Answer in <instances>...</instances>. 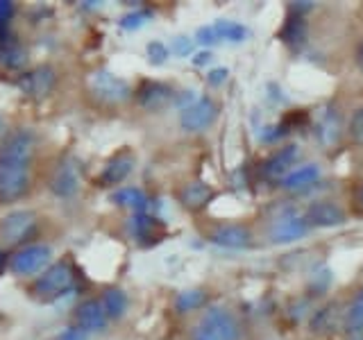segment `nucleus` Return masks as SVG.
Masks as SVG:
<instances>
[{"label":"nucleus","instance_id":"f257e3e1","mask_svg":"<svg viewBox=\"0 0 363 340\" xmlns=\"http://www.w3.org/2000/svg\"><path fill=\"white\" fill-rule=\"evenodd\" d=\"M34 136L28 130L9 134L0 145V202H16L30 188Z\"/></svg>","mask_w":363,"mask_h":340},{"label":"nucleus","instance_id":"f03ea898","mask_svg":"<svg viewBox=\"0 0 363 340\" xmlns=\"http://www.w3.org/2000/svg\"><path fill=\"white\" fill-rule=\"evenodd\" d=\"M193 340H238L234 315L223 306H211L193 329Z\"/></svg>","mask_w":363,"mask_h":340},{"label":"nucleus","instance_id":"7ed1b4c3","mask_svg":"<svg viewBox=\"0 0 363 340\" xmlns=\"http://www.w3.org/2000/svg\"><path fill=\"white\" fill-rule=\"evenodd\" d=\"M86 89L91 98L100 105H123L125 100H130L132 89L125 79L116 77L109 71H96L86 79Z\"/></svg>","mask_w":363,"mask_h":340},{"label":"nucleus","instance_id":"20e7f679","mask_svg":"<svg viewBox=\"0 0 363 340\" xmlns=\"http://www.w3.org/2000/svg\"><path fill=\"white\" fill-rule=\"evenodd\" d=\"M75 277H73V268L66 264V261H60V264L50 266L43 275L34 281L32 286V295L39 298L41 302H50L66 295L73 288Z\"/></svg>","mask_w":363,"mask_h":340},{"label":"nucleus","instance_id":"39448f33","mask_svg":"<svg viewBox=\"0 0 363 340\" xmlns=\"http://www.w3.org/2000/svg\"><path fill=\"white\" fill-rule=\"evenodd\" d=\"M37 232V215L32 211H14L0 220V241L7 245H21Z\"/></svg>","mask_w":363,"mask_h":340},{"label":"nucleus","instance_id":"423d86ee","mask_svg":"<svg viewBox=\"0 0 363 340\" xmlns=\"http://www.w3.org/2000/svg\"><path fill=\"white\" fill-rule=\"evenodd\" d=\"M11 270L16 272L21 277H30V275H37L39 270H43L45 266L50 264V247L48 245H39V243H32L21 247L18 252L11 256Z\"/></svg>","mask_w":363,"mask_h":340},{"label":"nucleus","instance_id":"0eeeda50","mask_svg":"<svg viewBox=\"0 0 363 340\" xmlns=\"http://www.w3.org/2000/svg\"><path fill=\"white\" fill-rule=\"evenodd\" d=\"M50 191L57 198H73L79 191V166L75 159L68 157L55 168L50 177Z\"/></svg>","mask_w":363,"mask_h":340},{"label":"nucleus","instance_id":"6e6552de","mask_svg":"<svg viewBox=\"0 0 363 340\" xmlns=\"http://www.w3.org/2000/svg\"><path fill=\"white\" fill-rule=\"evenodd\" d=\"M55 86V71L50 66H37L18 77V89L32 100H41L52 91Z\"/></svg>","mask_w":363,"mask_h":340},{"label":"nucleus","instance_id":"1a4fd4ad","mask_svg":"<svg viewBox=\"0 0 363 340\" xmlns=\"http://www.w3.org/2000/svg\"><path fill=\"white\" fill-rule=\"evenodd\" d=\"M295 159H298V145H295V143L284 145L281 150H277L275 154H270L266 162L261 164V175H264L266 179H270V181H281L293 170Z\"/></svg>","mask_w":363,"mask_h":340},{"label":"nucleus","instance_id":"9d476101","mask_svg":"<svg viewBox=\"0 0 363 340\" xmlns=\"http://www.w3.org/2000/svg\"><path fill=\"white\" fill-rule=\"evenodd\" d=\"M216 120V105L211 98H200L182 111V128L186 132H202Z\"/></svg>","mask_w":363,"mask_h":340},{"label":"nucleus","instance_id":"9b49d317","mask_svg":"<svg viewBox=\"0 0 363 340\" xmlns=\"http://www.w3.org/2000/svg\"><path fill=\"white\" fill-rule=\"evenodd\" d=\"M170 100H173V89L166 82H159V79H143L141 86L136 89V102L143 109L157 111L166 107Z\"/></svg>","mask_w":363,"mask_h":340},{"label":"nucleus","instance_id":"f8f14e48","mask_svg":"<svg viewBox=\"0 0 363 340\" xmlns=\"http://www.w3.org/2000/svg\"><path fill=\"white\" fill-rule=\"evenodd\" d=\"M309 222L302 215H284L270 227V241L272 243H295L309 234Z\"/></svg>","mask_w":363,"mask_h":340},{"label":"nucleus","instance_id":"ddd939ff","mask_svg":"<svg viewBox=\"0 0 363 340\" xmlns=\"http://www.w3.org/2000/svg\"><path fill=\"white\" fill-rule=\"evenodd\" d=\"M313 128H315V134L320 143L325 145H332L338 141L340 136V116H338V109L332 105V102H327L320 109H318L315 118H313Z\"/></svg>","mask_w":363,"mask_h":340},{"label":"nucleus","instance_id":"4468645a","mask_svg":"<svg viewBox=\"0 0 363 340\" xmlns=\"http://www.w3.org/2000/svg\"><path fill=\"white\" fill-rule=\"evenodd\" d=\"M209 241L225 249H243L252 243V234L243 225H220L209 234Z\"/></svg>","mask_w":363,"mask_h":340},{"label":"nucleus","instance_id":"2eb2a0df","mask_svg":"<svg viewBox=\"0 0 363 340\" xmlns=\"http://www.w3.org/2000/svg\"><path fill=\"white\" fill-rule=\"evenodd\" d=\"M75 320H77V327L84 329V332H100V329H105L107 324V313L102 309V302L98 300H84L82 304H77L75 309Z\"/></svg>","mask_w":363,"mask_h":340},{"label":"nucleus","instance_id":"dca6fc26","mask_svg":"<svg viewBox=\"0 0 363 340\" xmlns=\"http://www.w3.org/2000/svg\"><path fill=\"white\" fill-rule=\"evenodd\" d=\"M304 218L309 227H338L345 222V213L334 202H315L309 207Z\"/></svg>","mask_w":363,"mask_h":340},{"label":"nucleus","instance_id":"f3484780","mask_svg":"<svg viewBox=\"0 0 363 340\" xmlns=\"http://www.w3.org/2000/svg\"><path fill=\"white\" fill-rule=\"evenodd\" d=\"M130 234L143 245H152L162 238V222L150 213H136L130 220Z\"/></svg>","mask_w":363,"mask_h":340},{"label":"nucleus","instance_id":"a211bd4d","mask_svg":"<svg viewBox=\"0 0 363 340\" xmlns=\"http://www.w3.org/2000/svg\"><path fill=\"white\" fill-rule=\"evenodd\" d=\"M132 168H134V157L130 152H121L105 166V170H102V175H100V181L107 186H113L128 177L132 173Z\"/></svg>","mask_w":363,"mask_h":340},{"label":"nucleus","instance_id":"6ab92c4d","mask_svg":"<svg viewBox=\"0 0 363 340\" xmlns=\"http://www.w3.org/2000/svg\"><path fill=\"white\" fill-rule=\"evenodd\" d=\"M28 60H30L28 48L18 39L9 37L3 45H0V66L7 68V71H18V68L28 64Z\"/></svg>","mask_w":363,"mask_h":340},{"label":"nucleus","instance_id":"aec40b11","mask_svg":"<svg viewBox=\"0 0 363 340\" xmlns=\"http://www.w3.org/2000/svg\"><path fill=\"white\" fill-rule=\"evenodd\" d=\"M306 21L304 16H298V14H291L286 21H284L281 26V32H279V39L289 45L293 50H300L302 45L306 43Z\"/></svg>","mask_w":363,"mask_h":340},{"label":"nucleus","instance_id":"412c9836","mask_svg":"<svg viewBox=\"0 0 363 340\" xmlns=\"http://www.w3.org/2000/svg\"><path fill=\"white\" fill-rule=\"evenodd\" d=\"M318 177H320V168L315 164H304L300 168H293L291 173L281 179V186L286 191H300V188L311 186L313 181H318Z\"/></svg>","mask_w":363,"mask_h":340},{"label":"nucleus","instance_id":"4be33fe9","mask_svg":"<svg viewBox=\"0 0 363 340\" xmlns=\"http://www.w3.org/2000/svg\"><path fill=\"white\" fill-rule=\"evenodd\" d=\"M111 202L123 209H130L134 213L147 211V196L141 188H118L111 193Z\"/></svg>","mask_w":363,"mask_h":340},{"label":"nucleus","instance_id":"5701e85b","mask_svg":"<svg viewBox=\"0 0 363 340\" xmlns=\"http://www.w3.org/2000/svg\"><path fill=\"white\" fill-rule=\"evenodd\" d=\"M209 198H211V188L204 184V181H193V184L184 186L179 193L182 204L191 211H198L200 207H204V204L209 202Z\"/></svg>","mask_w":363,"mask_h":340},{"label":"nucleus","instance_id":"b1692460","mask_svg":"<svg viewBox=\"0 0 363 340\" xmlns=\"http://www.w3.org/2000/svg\"><path fill=\"white\" fill-rule=\"evenodd\" d=\"M345 332L350 338H363V288L359 290V295L352 302L350 311L345 315Z\"/></svg>","mask_w":363,"mask_h":340},{"label":"nucleus","instance_id":"393cba45","mask_svg":"<svg viewBox=\"0 0 363 340\" xmlns=\"http://www.w3.org/2000/svg\"><path fill=\"white\" fill-rule=\"evenodd\" d=\"M102 309H105L107 317L118 320V317L128 311V295L121 288H107L102 293Z\"/></svg>","mask_w":363,"mask_h":340},{"label":"nucleus","instance_id":"a878e982","mask_svg":"<svg viewBox=\"0 0 363 340\" xmlns=\"http://www.w3.org/2000/svg\"><path fill=\"white\" fill-rule=\"evenodd\" d=\"M204 300H207V295H204L200 288H189V290H182L177 295L175 306H177L179 313H189V311L200 309V306L204 304Z\"/></svg>","mask_w":363,"mask_h":340},{"label":"nucleus","instance_id":"bb28decb","mask_svg":"<svg viewBox=\"0 0 363 340\" xmlns=\"http://www.w3.org/2000/svg\"><path fill=\"white\" fill-rule=\"evenodd\" d=\"M213 28H216V32H218V37L225 41L238 43V41L247 39V28L241 26V23H236V21H218Z\"/></svg>","mask_w":363,"mask_h":340},{"label":"nucleus","instance_id":"cd10ccee","mask_svg":"<svg viewBox=\"0 0 363 340\" xmlns=\"http://www.w3.org/2000/svg\"><path fill=\"white\" fill-rule=\"evenodd\" d=\"M350 136H352V141L363 145V107L354 109V113H352V118H350Z\"/></svg>","mask_w":363,"mask_h":340},{"label":"nucleus","instance_id":"c85d7f7f","mask_svg":"<svg viewBox=\"0 0 363 340\" xmlns=\"http://www.w3.org/2000/svg\"><path fill=\"white\" fill-rule=\"evenodd\" d=\"M147 60H150V64H155V66H162L168 60V48L159 41H150L147 43Z\"/></svg>","mask_w":363,"mask_h":340},{"label":"nucleus","instance_id":"c756f323","mask_svg":"<svg viewBox=\"0 0 363 340\" xmlns=\"http://www.w3.org/2000/svg\"><path fill=\"white\" fill-rule=\"evenodd\" d=\"M289 134V128H286V125H270V128H266L264 130V134H261V141H264V143H277L279 139H284V136H286Z\"/></svg>","mask_w":363,"mask_h":340},{"label":"nucleus","instance_id":"7c9ffc66","mask_svg":"<svg viewBox=\"0 0 363 340\" xmlns=\"http://www.w3.org/2000/svg\"><path fill=\"white\" fill-rule=\"evenodd\" d=\"M147 18H150V11H132V14L123 16L121 26H123L125 30H136V28H141Z\"/></svg>","mask_w":363,"mask_h":340},{"label":"nucleus","instance_id":"2f4dec72","mask_svg":"<svg viewBox=\"0 0 363 340\" xmlns=\"http://www.w3.org/2000/svg\"><path fill=\"white\" fill-rule=\"evenodd\" d=\"M196 39L200 45H213V43H218L220 37H218V32H216L213 26H207V28H200L198 34H196Z\"/></svg>","mask_w":363,"mask_h":340},{"label":"nucleus","instance_id":"473e14b6","mask_svg":"<svg viewBox=\"0 0 363 340\" xmlns=\"http://www.w3.org/2000/svg\"><path fill=\"white\" fill-rule=\"evenodd\" d=\"M57 340H89V332H84V329H79V327H68Z\"/></svg>","mask_w":363,"mask_h":340},{"label":"nucleus","instance_id":"72a5a7b5","mask_svg":"<svg viewBox=\"0 0 363 340\" xmlns=\"http://www.w3.org/2000/svg\"><path fill=\"white\" fill-rule=\"evenodd\" d=\"M173 45H175V55H179V57H186V55H191L193 52V41L189 39V37H177L175 41H173Z\"/></svg>","mask_w":363,"mask_h":340},{"label":"nucleus","instance_id":"f704fd0d","mask_svg":"<svg viewBox=\"0 0 363 340\" xmlns=\"http://www.w3.org/2000/svg\"><path fill=\"white\" fill-rule=\"evenodd\" d=\"M11 16H14V3H9V0H0V28H7Z\"/></svg>","mask_w":363,"mask_h":340},{"label":"nucleus","instance_id":"c9c22d12","mask_svg":"<svg viewBox=\"0 0 363 340\" xmlns=\"http://www.w3.org/2000/svg\"><path fill=\"white\" fill-rule=\"evenodd\" d=\"M227 75H230V71L227 68H213V71H209V75H207V82L211 84V86H220L225 79H227Z\"/></svg>","mask_w":363,"mask_h":340},{"label":"nucleus","instance_id":"e433bc0d","mask_svg":"<svg viewBox=\"0 0 363 340\" xmlns=\"http://www.w3.org/2000/svg\"><path fill=\"white\" fill-rule=\"evenodd\" d=\"M291 14H298V16H302V14H306L309 9H313V3H291Z\"/></svg>","mask_w":363,"mask_h":340},{"label":"nucleus","instance_id":"4c0bfd02","mask_svg":"<svg viewBox=\"0 0 363 340\" xmlns=\"http://www.w3.org/2000/svg\"><path fill=\"white\" fill-rule=\"evenodd\" d=\"M211 62V52L209 50H202L198 55H193V64L196 66H204V64H209Z\"/></svg>","mask_w":363,"mask_h":340},{"label":"nucleus","instance_id":"58836bf2","mask_svg":"<svg viewBox=\"0 0 363 340\" xmlns=\"http://www.w3.org/2000/svg\"><path fill=\"white\" fill-rule=\"evenodd\" d=\"M357 207L363 209V181L357 186Z\"/></svg>","mask_w":363,"mask_h":340},{"label":"nucleus","instance_id":"ea45409f","mask_svg":"<svg viewBox=\"0 0 363 340\" xmlns=\"http://www.w3.org/2000/svg\"><path fill=\"white\" fill-rule=\"evenodd\" d=\"M357 57H359V64H361V68H363V43L359 45V52H357Z\"/></svg>","mask_w":363,"mask_h":340},{"label":"nucleus","instance_id":"a19ab883","mask_svg":"<svg viewBox=\"0 0 363 340\" xmlns=\"http://www.w3.org/2000/svg\"><path fill=\"white\" fill-rule=\"evenodd\" d=\"M3 266H5V254L0 252V270H3Z\"/></svg>","mask_w":363,"mask_h":340},{"label":"nucleus","instance_id":"79ce46f5","mask_svg":"<svg viewBox=\"0 0 363 340\" xmlns=\"http://www.w3.org/2000/svg\"><path fill=\"white\" fill-rule=\"evenodd\" d=\"M0 132H3V120H0Z\"/></svg>","mask_w":363,"mask_h":340}]
</instances>
